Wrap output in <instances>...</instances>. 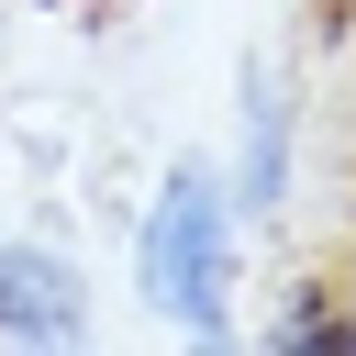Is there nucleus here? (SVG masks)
<instances>
[{"label": "nucleus", "mask_w": 356, "mask_h": 356, "mask_svg": "<svg viewBox=\"0 0 356 356\" xmlns=\"http://www.w3.org/2000/svg\"><path fill=\"white\" fill-rule=\"evenodd\" d=\"M211 278H222V234H211V200H200V178H178V200H167V222H156V289H178L200 323H222Z\"/></svg>", "instance_id": "nucleus-1"}, {"label": "nucleus", "mask_w": 356, "mask_h": 356, "mask_svg": "<svg viewBox=\"0 0 356 356\" xmlns=\"http://www.w3.org/2000/svg\"><path fill=\"white\" fill-rule=\"evenodd\" d=\"M0 323L11 334H78V289L56 256H0Z\"/></svg>", "instance_id": "nucleus-2"}]
</instances>
